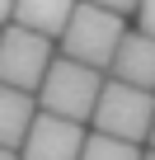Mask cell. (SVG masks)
<instances>
[{"label":"cell","instance_id":"obj_12","mask_svg":"<svg viewBox=\"0 0 155 160\" xmlns=\"http://www.w3.org/2000/svg\"><path fill=\"white\" fill-rule=\"evenodd\" d=\"M10 19H14V0H0V28H10Z\"/></svg>","mask_w":155,"mask_h":160},{"label":"cell","instance_id":"obj_3","mask_svg":"<svg viewBox=\"0 0 155 160\" xmlns=\"http://www.w3.org/2000/svg\"><path fill=\"white\" fill-rule=\"evenodd\" d=\"M150 122H155V94L132 90V85H118V80H104L99 104L90 113V132L113 137V141H127V146H141L150 137Z\"/></svg>","mask_w":155,"mask_h":160},{"label":"cell","instance_id":"obj_11","mask_svg":"<svg viewBox=\"0 0 155 160\" xmlns=\"http://www.w3.org/2000/svg\"><path fill=\"white\" fill-rule=\"evenodd\" d=\"M136 28L146 38H155V0H141V5H136Z\"/></svg>","mask_w":155,"mask_h":160},{"label":"cell","instance_id":"obj_5","mask_svg":"<svg viewBox=\"0 0 155 160\" xmlns=\"http://www.w3.org/2000/svg\"><path fill=\"white\" fill-rule=\"evenodd\" d=\"M80 146H85V127L80 122L38 113L28 137H24V146H19V160H80Z\"/></svg>","mask_w":155,"mask_h":160},{"label":"cell","instance_id":"obj_7","mask_svg":"<svg viewBox=\"0 0 155 160\" xmlns=\"http://www.w3.org/2000/svg\"><path fill=\"white\" fill-rule=\"evenodd\" d=\"M75 5H80V0H14V19L10 24L14 28H28V33H38L47 42H56L61 28L70 24Z\"/></svg>","mask_w":155,"mask_h":160},{"label":"cell","instance_id":"obj_9","mask_svg":"<svg viewBox=\"0 0 155 160\" xmlns=\"http://www.w3.org/2000/svg\"><path fill=\"white\" fill-rule=\"evenodd\" d=\"M80 160H141V146H127V141H113V137H99V132H85Z\"/></svg>","mask_w":155,"mask_h":160},{"label":"cell","instance_id":"obj_4","mask_svg":"<svg viewBox=\"0 0 155 160\" xmlns=\"http://www.w3.org/2000/svg\"><path fill=\"white\" fill-rule=\"evenodd\" d=\"M56 61V42L28 33V28H0V85L10 90H24V94H38L47 66Z\"/></svg>","mask_w":155,"mask_h":160},{"label":"cell","instance_id":"obj_6","mask_svg":"<svg viewBox=\"0 0 155 160\" xmlns=\"http://www.w3.org/2000/svg\"><path fill=\"white\" fill-rule=\"evenodd\" d=\"M108 80L155 94V38H146L141 28H127V33H122V42H118V52H113Z\"/></svg>","mask_w":155,"mask_h":160},{"label":"cell","instance_id":"obj_1","mask_svg":"<svg viewBox=\"0 0 155 160\" xmlns=\"http://www.w3.org/2000/svg\"><path fill=\"white\" fill-rule=\"evenodd\" d=\"M122 33H127V19H118V14H108V10H94V5H75L70 24H66L61 38H56V57L80 61V66L108 75Z\"/></svg>","mask_w":155,"mask_h":160},{"label":"cell","instance_id":"obj_15","mask_svg":"<svg viewBox=\"0 0 155 160\" xmlns=\"http://www.w3.org/2000/svg\"><path fill=\"white\" fill-rule=\"evenodd\" d=\"M141 160H155V151H141Z\"/></svg>","mask_w":155,"mask_h":160},{"label":"cell","instance_id":"obj_2","mask_svg":"<svg viewBox=\"0 0 155 160\" xmlns=\"http://www.w3.org/2000/svg\"><path fill=\"white\" fill-rule=\"evenodd\" d=\"M104 80L108 75H99V71H90V66H80V61H66V57H56L52 66H47V75H42V85H38V113H52V118H66V122H90V113H94V104H99V90H104Z\"/></svg>","mask_w":155,"mask_h":160},{"label":"cell","instance_id":"obj_10","mask_svg":"<svg viewBox=\"0 0 155 160\" xmlns=\"http://www.w3.org/2000/svg\"><path fill=\"white\" fill-rule=\"evenodd\" d=\"M80 5H94V10H108V14L127 19V14H136V5H141V0H80Z\"/></svg>","mask_w":155,"mask_h":160},{"label":"cell","instance_id":"obj_8","mask_svg":"<svg viewBox=\"0 0 155 160\" xmlns=\"http://www.w3.org/2000/svg\"><path fill=\"white\" fill-rule=\"evenodd\" d=\"M33 118H38V99L33 94L0 85V151H19L28 127H33Z\"/></svg>","mask_w":155,"mask_h":160},{"label":"cell","instance_id":"obj_14","mask_svg":"<svg viewBox=\"0 0 155 160\" xmlns=\"http://www.w3.org/2000/svg\"><path fill=\"white\" fill-rule=\"evenodd\" d=\"M146 141H150V151H155V122H150V137H146Z\"/></svg>","mask_w":155,"mask_h":160},{"label":"cell","instance_id":"obj_13","mask_svg":"<svg viewBox=\"0 0 155 160\" xmlns=\"http://www.w3.org/2000/svg\"><path fill=\"white\" fill-rule=\"evenodd\" d=\"M0 160H19V151H0Z\"/></svg>","mask_w":155,"mask_h":160}]
</instances>
